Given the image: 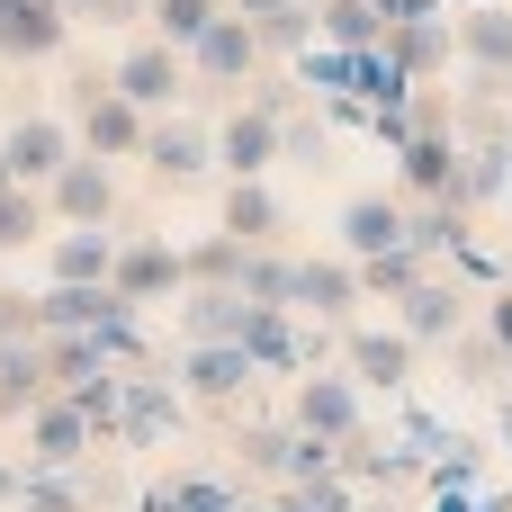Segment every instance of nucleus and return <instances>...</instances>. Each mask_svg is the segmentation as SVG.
<instances>
[{"mask_svg":"<svg viewBox=\"0 0 512 512\" xmlns=\"http://www.w3.org/2000/svg\"><path fill=\"white\" fill-rule=\"evenodd\" d=\"M36 351H45V378L54 387H72L81 369H99V342L90 333H36Z\"/></svg>","mask_w":512,"mask_h":512,"instance_id":"39","label":"nucleus"},{"mask_svg":"<svg viewBox=\"0 0 512 512\" xmlns=\"http://www.w3.org/2000/svg\"><path fill=\"white\" fill-rule=\"evenodd\" d=\"M441 9H477V0H441Z\"/></svg>","mask_w":512,"mask_h":512,"instance_id":"60","label":"nucleus"},{"mask_svg":"<svg viewBox=\"0 0 512 512\" xmlns=\"http://www.w3.org/2000/svg\"><path fill=\"white\" fill-rule=\"evenodd\" d=\"M90 342H99V360H144V315H135V297H117L108 288V306H99V324H90Z\"/></svg>","mask_w":512,"mask_h":512,"instance_id":"32","label":"nucleus"},{"mask_svg":"<svg viewBox=\"0 0 512 512\" xmlns=\"http://www.w3.org/2000/svg\"><path fill=\"white\" fill-rule=\"evenodd\" d=\"M126 512H171V477H162V486H144V495H126Z\"/></svg>","mask_w":512,"mask_h":512,"instance_id":"52","label":"nucleus"},{"mask_svg":"<svg viewBox=\"0 0 512 512\" xmlns=\"http://www.w3.org/2000/svg\"><path fill=\"white\" fill-rule=\"evenodd\" d=\"M36 234H45V198L9 180V189H0V252H27Z\"/></svg>","mask_w":512,"mask_h":512,"instance_id":"38","label":"nucleus"},{"mask_svg":"<svg viewBox=\"0 0 512 512\" xmlns=\"http://www.w3.org/2000/svg\"><path fill=\"white\" fill-rule=\"evenodd\" d=\"M72 144L99 162H135L144 144V108L108 81V72H72Z\"/></svg>","mask_w":512,"mask_h":512,"instance_id":"1","label":"nucleus"},{"mask_svg":"<svg viewBox=\"0 0 512 512\" xmlns=\"http://www.w3.org/2000/svg\"><path fill=\"white\" fill-rule=\"evenodd\" d=\"M252 306H288L297 297V261L288 252H270V243H243V279H234Z\"/></svg>","mask_w":512,"mask_h":512,"instance_id":"29","label":"nucleus"},{"mask_svg":"<svg viewBox=\"0 0 512 512\" xmlns=\"http://www.w3.org/2000/svg\"><path fill=\"white\" fill-rule=\"evenodd\" d=\"M162 432H180V387H171V378H126L117 441H126V450H153Z\"/></svg>","mask_w":512,"mask_h":512,"instance_id":"18","label":"nucleus"},{"mask_svg":"<svg viewBox=\"0 0 512 512\" xmlns=\"http://www.w3.org/2000/svg\"><path fill=\"white\" fill-rule=\"evenodd\" d=\"M288 423L315 432V441H360V423H369V414H360V378H351V369L333 378L324 360H315V378L297 369V405H288Z\"/></svg>","mask_w":512,"mask_h":512,"instance_id":"2","label":"nucleus"},{"mask_svg":"<svg viewBox=\"0 0 512 512\" xmlns=\"http://www.w3.org/2000/svg\"><path fill=\"white\" fill-rule=\"evenodd\" d=\"M450 171H459V135H450V126H414V135L396 144V180H405L414 198H450Z\"/></svg>","mask_w":512,"mask_h":512,"instance_id":"17","label":"nucleus"},{"mask_svg":"<svg viewBox=\"0 0 512 512\" xmlns=\"http://www.w3.org/2000/svg\"><path fill=\"white\" fill-rule=\"evenodd\" d=\"M495 432H504V459H512V396H504V414H495Z\"/></svg>","mask_w":512,"mask_h":512,"instance_id":"57","label":"nucleus"},{"mask_svg":"<svg viewBox=\"0 0 512 512\" xmlns=\"http://www.w3.org/2000/svg\"><path fill=\"white\" fill-rule=\"evenodd\" d=\"M54 378H45V351H36V333L27 342H0V423H18L36 396H45Z\"/></svg>","mask_w":512,"mask_h":512,"instance_id":"28","label":"nucleus"},{"mask_svg":"<svg viewBox=\"0 0 512 512\" xmlns=\"http://www.w3.org/2000/svg\"><path fill=\"white\" fill-rule=\"evenodd\" d=\"M234 18H270V9H288V0H225Z\"/></svg>","mask_w":512,"mask_h":512,"instance_id":"53","label":"nucleus"},{"mask_svg":"<svg viewBox=\"0 0 512 512\" xmlns=\"http://www.w3.org/2000/svg\"><path fill=\"white\" fill-rule=\"evenodd\" d=\"M225 234H234V243H270V234H279V198H270L261 180H234V189H225Z\"/></svg>","mask_w":512,"mask_h":512,"instance_id":"30","label":"nucleus"},{"mask_svg":"<svg viewBox=\"0 0 512 512\" xmlns=\"http://www.w3.org/2000/svg\"><path fill=\"white\" fill-rule=\"evenodd\" d=\"M216 9H225V0H144L153 36H162V45H180V54H189V45L207 36V18H216Z\"/></svg>","mask_w":512,"mask_h":512,"instance_id":"36","label":"nucleus"},{"mask_svg":"<svg viewBox=\"0 0 512 512\" xmlns=\"http://www.w3.org/2000/svg\"><path fill=\"white\" fill-rule=\"evenodd\" d=\"M189 72H198V81H216V90H243V81L261 72V36H252V18L216 9V18H207V36L189 45Z\"/></svg>","mask_w":512,"mask_h":512,"instance_id":"5","label":"nucleus"},{"mask_svg":"<svg viewBox=\"0 0 512 512\" xmlns=\"http://www.w3.org/2000/svg\"><path fill=\"white\" fill-rule=\"evenodd\" d=\"M36 333V297L27 288H0V342H27Z\"/></svg>","mask_w":512,"mask_h":512,"instance_id":"45","label":"nucleus"},{"mask_svg":"<svg viewBox=\"0 0 512 512\" xmlns=\"http://www.w3.org/2000/svg\"><path fill=\"white\" fill-rule=\"evenodd\" d=\"M108 81H117V90H126V99H135L144 117H162V108L180 99V81H189V54L153 36V45H135V54H117V72H108Z\"/></svg>","mask_w":512,"mask_h":512,"instance_id":"8","label":"nucleus"},{"mask_svg":"<svg viewBox=\"0 0 512 512\" xmlns=\"http://www.w3.org/2000/svg\"><path fill=\"white\" fill-rule=\"evenodd\" d=\"M342 360H351V378L360 387H387V396H405L414 387V342H405V324H351L342 333Z\"/></svg>","mask_w":512,"mask_h":512,"instance_id":"10","label":"nucleus"},{"mask_svg":"<svg viewBox=\"0 0 512 512\" xmlns=\"http://www.w3.org/2000/svg\"><path fill=\"white\" fill-rule=\"evenodd\" d=\"M72 414L90 423V441H117V405H126V378H117V360H99V369H81L72 387Z\"/></svg>","mask_w":512,"mask_h":512,"instance_id":"27","label":"nucleus"},{"mask_svg":"<svg viewBox=\"0 0 512 512\" xmlns=\"http://www.w3.org/2000/svg\"><path fill=\"white\" fill-rule=\"evenodd\" d=\"M450 351H459V387H504V351H495V342H486V333H459V342H450Z\"/></svg>","mask_w":512,"mask_h":512,"instance_id":"41","label":"nucleus"},{"mask_svg":"<svg viewBox=\"0 0 512 512\" xmlns=\"http://www.w3.org/2000/svg\"><path fill=\"white\" fill-rule=\"evenodd\" d=\"M459 315H468V297H459L450 279H432V270L396 297V324H405V342H414V351H423V342H459Z\"/></svg>","mask_w":512,"mask_h":512,"instance_id":"15","label":"nucleus"},{"mask_svg":"<svg viewBox=\"0 0 512 512\" xmlns=\"http://www.w3.org/2000/svg\"><path fill=\"white\" fill-rule=\"evenodd\" d=\"M252 36H261V54H306V45H315V9L288 0V9H270V18H252Z\"/></svg>","mask_w":512,"mask_h":512,"instance_id":"37","label":"nucleus"},{"mask_svg":"<svg viewBox=\"0 0 512 512\" xmlns=\"http://www.w3.org/2000/svg\"><path fill=\"white\" fill-rule=\"evenodd\" d=\"M342 477L369 486V495H396L405 477H423V450H414V441H369V432H360V441H342Z\"/></svg>","mask_w":512,"mask_h":512,"instance_id":"20","label":"nucleus"},{"mask_svg":"<svg viewBox=\"0 0 512 512\" xmlns=\"http://www.w3.org/2000/svg\"><path fill=\"white\" fill-rule=\"evenodd\" d=\"M234 324H243V288H207V279H189V297H180V333H189V342H234Z\"/></svg>","mask_w":512,"mask_h":512,"instance_id":"26","label":"nucleus"},{"mask_svg":"<svg viewBox=\"0 0 512 512\" xmlns=\"http://www.w3.org/2000/svg\"><path fill=\"white\" fill-rule=\"evenodd\" d=\"M450 36H459V63H468V72H512V0H477V9H459Z\"/></svg>","mask_w":512,"mask_h":512,"instance_id":"16","label":"nucleus"},{"mask_svg":"<svg viewBox=\"0 0 512 512\" xmlns=\"http://www.w3.org/2000/svg\"><path fill=\"white\" fill-rule=\"evenodd\" d=\"M279 153L306 162V171H324V162H333V126H324V117H297V126H279Z\"/></svg>","mask_w":512,"mask_h":512,"instance_id":"42","label":"nucleus"},{"mask_svg":"<svg viewBox=\"0 0 512 512\" xmlns=\"http://www.w3.org/2000/svg\"><path fill=\"white\" fill-rule=\"evenodd\" d=\"M351 512H405V504H396V495H369V504H351Z\"/></svg>","mask_w":512,"mask_h":512,"instance_id":"56","label":"nucleus"},{"mask_svg":"<svg viewBox=\"0 0 512 512\" xmlns=\"http://www.w3.org/2000/svg\"><path fill=\"white\" fill-rule=\"evenodd\" d=\"M0 189H9V162H0Z\"/></svg>","mask_w":512,"mask_h":512,"instance_id":"61","label":"nucleus"},{"mask_svg":"<svg viewBox=\"0 0 512 512\" xmlns=\"http://www.w3.org/2000/svg\"><path fill=\"white\" fill-rule=\"evenodd\" d=\"M108 306V279H45L36 288V333H90Z\"/></svg>","mask_w":512,"mask_h":512,"instance_id":"22","label":"nucleus"},{"mask_svg":"<svg viewBox=\"0 0 512 512\" xmlns=\"http://www.w3.org/2000/svg\"><path fill=\"white\" fill-rule=\"evenodd\" d=\"M315 36H324V45H378L387 18H378L369 0H315Z\"/></svg>","mask_w":512,"mask_h":512,"instance_id":"33","label":"nucleus"},{"mask_svg":"<svg viewBox=\"0 0 512 512\" xmlns=\"http://www.w3.org/2000/svg\"><path fill=\"white\" fill-rule=\"evenodd\" d=\"M171 378H180V396H198V405H234V396H252V387H261V369H252V351H243V342H189Z\"/></svg>","mask_w":512,"mask_h":512,"instance_id":"4","label":"nucleus"},{"mask_svg":"<svg viewBox=\"0 0 512 512\" xmlns=\"http://www.w3.org/2000/svg\"><path fill=\"white\" fill-rule=\"evenodd\" d=\"M234 512H270V504H252V495H243V504H234Z\"/></svg>","mask_w":512,"mask_h":512,"instance_id":"59","label":"nucleus"},{"mask_svg":"<svg viewBox=\"0 0 512 512\" xmlns=\"http://www.w3.org/2000/svg\"><path fill=\"white\" fill-rule=\"evenodd\" d=\"M18 504V468H0V512Z\"/></svg>","mask_w":512,"mask_h":512,"instance_id":"55","label":"nucleus"},{"mask_svg":"<svg viewBox=\"0 0 512 512\" xmlns=\"http://www.w3.org/2000/svg\"><path fill=\"white\" fill-rule=\"evenodd\" d=\"M387 54H396L414 81H432V72L459 63V36H450V18L432 9V18H396V27H387Z\"/></svg>","mask_w":512,"mask_h":512,"instance_id":"21","label":"nucleus"},{"mask_svg":"<svg viewBox=\"0 0 512 512\" xmlns=\"http://www.w3.org/2000/svg\"><path fill=\"white\" fill-rule=\"evenodd\" d=\"M288 306H306L315 324H351V306H360V261H297V297Z\"/></svg>","mask_w":512,"mask_h":512,"instance_id":"19","label":"nucleus"},{"mask_svg":"<svg viewBox=\"0 0 512 512\" xmlns=\"http://www.w3.org/2000/svg\"><path fill=\"white\" fill-rule=\"evenodd\" d=\"M216 162H225V171H234V180H261V171H270V162H279V117H270V108H252V99H243V108H234V117H225V126H216Z\"/></svg>","mask_w":512,"mask_h":512,"instance_id":"14","label":"nucleus"},{"mask_svg":"<svg viewBox=\"0 0 512 512\" xmlns=\"http://www.w3.org/2000/svg\"><path fill=\"white\" fill-rule=\"evenodd\" d=\"M0 162H9L18 189H45V180L72 162V126H63V117H18V126L0 135Z\"/></svg>","mask_w":512,"mask_h":512,"instance_id":"9","label":"nucleus"},{"mask_svg":"<svg viewBox=\"0 0 512 512\" xmlns=\"http://www.w3.org/2000/svg\"><path fill=\"white\" fill-rule=\"evenodd\" d=\"M45 198H54V216H63V225H108V216H117V180H108V162H99V153H72V162L45 180Z\"/></svg>","mask_w":512,"mask_h":512,"instance_id":"11","label":"nucleus"},{"mask_svg":"<svg viewBox=\"0 0 512 512\" xmlns=\"http://www.w3.org/2000/svg\"><path fill=\"white\" fill-rule=\"evenodd\" d=\"M234 342L252 351V369H261V378H297V369H306V333L288 324V306H252V297H243Z\"/></svg>","mask_w":512,"mask_h":512,"instance_id":"12","label":"nucleus"},{"mask_svg":"<svg viewBox=\"0 0 512 512\" xmlns=\"http://www.w3.org/2000/svg\"><path fill=\"white\" fill-rule=\"evenodd\" d=\"M387 243H405V207H396V198H351V207H342V252L369 261V252H387Z\"/></svg>","mask_w":512,"mask_h":512,"instance_id":"24","label":"nucleus"},{"mask_svg":"<svg viewBox=\"0 0 512 512\" xmlns=\"http://www.w3.org/2000/svg\"><path fill=\"white\" fill-rule=\"evenodd\" d=\"M450 261H459V279H477V288H495V279H504V261H495V252H477V243H459Z\"/></svg>","mask_w":512,"mask_h":512,"instance_id":"48","label":"nucleus"},{"mask_svg":"<svg viewBox=\"0 0 512 512\" xmlns=\"http://www.w3.org/2000/svg\"><path fill=\"white\" fill-rule=\"evenodd\" d=\"M90 423L72 414V396H36L27 405V468H90Z\"/></svg>","mask_w":512,"mask_h":512,"instance_id":"7","label":"nucleus"},{"mask_svg":"<svg viewBox=\"0 0 512 512\" xmlns=\"http://www.w3.org/2000/svg\"><path fill=\"white\" fill-rule=\"evenodd\" d=\"M369 9H378V18H387V27H396V18H432V9H441V0H369Z\"/></svg>","mask_w":512,"mask_h":512,"instance_id":"50","label":"nucleus"},{"mask_svg":"<svg viewBox=\"0 0 512 512\" xmlns=\"http://www.w3.org/2000/svg\"><path fill=\"white\" fill-rule=\"evenodd\" d=\"M9 512H90L81 504V468H27Z\"/></svg>","mask_w":512,"mask_h":512,"instance_id":"34","label":"nucleus"},{"mask_svg":"<svg viewBox=\"0 0 512 512\" xmlns=\"http://www.w3.org/2000/svg\"><path fill=\"white\" fill-rule=\"evenodd\" d=\"M72 45L63 0H0V63H54Z\"/></svg>","mask_w":512,"mask_h":512,"instance_id":"6","label":"nucleus"},{"mask_svg":"<svg viewBox=\"0 0 512 512\" xmlns=\"http://www.w3.org/2000/svg\"><path fill=\"white\" fill-rule=\"evenodd\" d=\"M135 162H144L153 180L189 189V180H207V171H216V135H207V126H189V117H144Z\"/></svg>","mask_w":512,"mask_h":512,"instance_id":"3","label":"nucleus"},{"mask_svg":"<svg viewBox=\"0 0 512 512\" xmlns=\"http://www.w3.org/2000/svg\"><path fill=\"white\" fill-rule=\"evenodd\" d=\"M243 90H252V108H270V117H279V108H288V99H297V81H261V72H252V81H243Z\"/></svg>","mask_w":512,"mask_h":512,"instance_id":"49","label":"nucleus"},{"mask_svg":"<svg viewBox=\"0 0 512 512\" xmlns=\"http://www.w3.org/2000/svg\"><path fill=\"white\" fill-rule=\"evenodd\" d=\"M306 504H315V512H351V504H360V486H351L342 468H324V477H306Z\"/></svg>","mask_w":512,"mask_h":512,"instance_id":"44","label":"nucleus"},{"mask_svg":"<svg viewBox=\"0 0 512 512\" xmlns=\"http://www.w3.org/2000/svg\"><path fill=\"white\" fill-rule=\"evenodd\" d=\"M72 9V27H126V18H144V0H63Z\"/></svg>","mask_w":512,"mask_h":512,"instance_id":"43","label":"nucleus"},{"mask_svg":"<svg viewBox=\"0 0 512 512\" xmlns=\"http://www.w3.org/2000/svg\"><path fill=\"white\" fill-rule=\"evenodd\" d=\"M486 342L512 360V288H504V279H495V297H486Z\"/></svg>","mask_w":512,"mask_h":512,"instance_id":"46","label":"nucleus"},{"mask_svg":"<svg viewBox=\"0 0 512 512\" xmlns=\"http://www.w3.org/2000/svg\"><path fill=\"white\" fill-rule=\"evenodd\" d=\"M423 270H432V261H423L414 243H387V252H369V261H360V297H387V306H396Z\"/></svg>","mask_w":512,"mask_h":512,"instance_id":"31","label":"nucleus"},{"mask_svg":"<svg viewBox=\"0 0 512 512\" xmlns=\"http://www.w3.org/2000/svg\"><path fill=\"white\" fill-rule=\"evenodd\" d=\"M108 261H117L108 225H63L54 252H45V279H108Z\"/></svg>","mask_w":512,"mask_h":512,"instance_id":"23","label":"nucleus"},{"mask_svg":"<svg viewBox=\"0 0 512 512\" xmlns=\"http://www.w3.org/2000/svg\"><path fill=\"white\" fill-rule=\"evenodd\" d=\"M270 512H315V504H306V486H288V495H279Z\"/></svg>","mask_w":512,"mask_h":512,"instance_id":"54","label":"nucleus"},{"mask_svg":"<svg viewBox=\"0 0 512 512\" xmlns=\"http://www.w3.org/2000/svg\"><path fill=\"white\" fill-rule=\"evenodd\" d=\"M108 288H117V297H135V306H153V297H171V288H180V252H171L162 234H144V243H126V234H117Z\"/></svg>","mask_w":512,"mask_h":512,"instance_id":"13","label":"nucleus"},{"mask_svg":"<svg viewBox=\"0 0 512 512\" xmlns=\"http://www.w3.org/2000/svg\"><path fill=\"white\" fill-rule=\"evenodd\" d=\"M405 243H414L423 261H450V252L468 243V207H459V198H423V207H405Z\"/></svg>","mask_w":512,"mask_h":512,"instance_id":"25","label":"nucleus"},{"mask_svg":"<svg viewBox=\"0 0 512 512\" xmlns=\"http://www.w3.org/2000/svg\"><path fill=\"white\" fill-rule=\"evenodd\" d=\"M189 279H207V288H234V279H243V243H234V234H207V243H189V252H180V288H189Z\"/></svg>","mask_w":512,"mask_h":512,"instance_id":"35","label":"nucleus"},{"mask_svg":"<svg viewBox=\"0 0 512 512\" xmlns=\"http://www.w3.org/2000/svg\"><path fill=\"white\" fill-rule=\"evenodd\" d=\"M477 512H512V495H477Z\"/></svg>","mask_w":512,"mask_h":512,"instance_id":"58","label":"nucleus"},{"mask_svg":"<svg viewBox=\"0 0 512 512\" xmlns=\"http://www.w3.org/2000/svg\"><path fill=\"white\" fill-rule=\"evenodd\" d=\"M369 135H378V144L396 153V144L414 135V99H405V108H369Z\"/></svg>","mask_w":512,"mask_h":512,"instance_id":"47","label":"nucleus"},{"mask_svg":"<svg viewBox=\"0 0 512 512\" xmlns=\"http://www.w3.org/2000/svg\"><path fill=\"white\" fill-rule=\"evenodd\" d=\"M243 486L234 477H171V512H234Z\"/></svg>","mask_w":512,"mask_h":512,"instance_id":"40","label":"nucleus"},{"mask_svg":"<svg viewBox=\"0 0 512 512\" xmlns=\"http://www.w3.org/2000/svg\"><path fill=\"white\" fill-rule=\"evenodd\" d=\"M432 512H477V486H441V495H432Z\"/></svg>","mask_w":512,"mask_h":512,"instance_id":"51","label":"nucleus"}]
</instances>
